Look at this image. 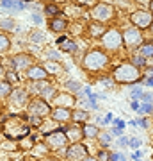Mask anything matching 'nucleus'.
<instances>
[{
  "label": "nucleus",
  "mask_w": 153,
  "mask_h": 161,
  "mask_svg": "<svg viewBox=\"0 0 153 161\" xmlns=\"http://www.w3.org/2000/svg\"><path fill=\"white\" fill-rule=\"evenodd\" d=\"M112 77H114V80H118V82L132 84V82L141 80V72H139V68H135L134 64H121L119 68L114 70Z\"/></svg>",
  "instance_id": "nucleus-1"
},
{
  "label": "nucleus",
  "mask_w": 153,
  "mask_h": 161,
  "mask_svg": "<svg viewBox=\"0 0 153 161\" xmlns=\"http://www.w3.org/2000/svg\"><path fill=\"white\" fill-rule=\"evenodd\" d=\"M107 63H109L107 54H103L102 50H91L85 54V58H84V66L87 70H91V72L102 70Z\"/></svg>",
  "instance_id": "nucleus-2"
},
{
  "label": "nucleus",
  "mask_w": 153,
  "mask_h": 161,
  "mask_svg": "<svg viewBox=\"0 0 153 161\" xmlns=\"http://www.w3.org/2000/svg\"><path fill=\"white\" fill-rule=\"evenodd\" d=\"M45 142H46V145H48V149H52V150H59V149H63V147L68 145V138H66V134H64L63 131L48 132Z\"/></svg>",
  "instance_id": "nucleus-3"
},
{
  "label": "nucleus",
  "mask_w": 153,
  "mask_h": 161,
  "mask_svg": "<svg viewBox=\"0 0 153 161\" xmlns=\"http://www.w3.org/2000/svg\"><path fill=\"white\" fill-rule=\"evenodd\" d=\"M132 23L135 27H141V29H148L153 25V13L151 11H135L130 16Z\"/></svg>",
  "instance_id": "nucleus-4"
},
{
  "label": "nucleus",
  "mask_w": 153,
  "mask_h": 161,
  "mask_svg": "<svg viewBox=\"0 0 153 161\" xmlns=\"http://www.w3.org/2000/svg\"><path fill=\"white\" fill-rule=\"evenodd\" d=\"M91 14H93V18H94V22L103 23L105 20L112 18L114 9H112V6H109V4H98V6L91 11Z\"/></svg>",
  "instance_id": "nucleus-5"
},
{
  "label": "nucleus",
  "mask_w": 153,
  "mask_h": 161,
  "mask_svg": "<svg viewBox=\"0 0 153 161\" xmlns=\"http://www.w3.org/2000/svg\"><path fill=\"white\" fill-rule=\"evenodd\" d=\"M28 111L32 116H39V118H45V116L50 115V106L45 102V100H32L28 104Z\"/></svg>",
  "instance_id": "nucleus-6"
},
{
  "label": "nucleus",
  "mask_w": 153,
  "mask_h": 161,
  "mask_svg": "<svg viewBox=\"0 0 153 161\" xmlns=\"http://www.w3.org/2000/svg\"><path fill=\"white\" fill-rule=\"evenodd\" d=\"M102 40L107 48H118L123 45V34H119V31H107Z\"/></svg>",
  "instance_id": "nucleus-7"
},
{
  "label": "nucleus",
  "mask_w": 153,
  "mask_h": 161,
  "mask_svg": "<svg viewBox=\"0 0 153 161\" xmlns=\"http://www.w3.org/2000/svg\"><path fill=\"white\" fill-rule=\"evenodd\" d=\"M142 41V36H141V31H137L135 27H130L123 32V43L125 45H139Z\"/></svg>",
  "instance_id": "nucleus-8"
},
{
  "label": "nucleus",
  "mask_w": 153,
  "mask_h": 161,
  "mask_svg": "<svg viewBox=\"0 0 153 161\" xmlns=\"http://www.w3.org/2000/svg\"><path fill=\"white\" fill-rule=\"evenodd\" d=\"M85 154H87V149H85L84 145H80V143L69 145V147H68V152H66L68 159H82V161L87 158Z\"/></svg>",
  "instance_id": "nucleus-9"
},
{
  "label": "nucleus",
  "mask_w": 153,
  "mask_h": 161,
  "mask_svg": "<svg viewBox=\"0 0 153 161\" xmlns=\"http://www.w3.org/2000/svg\"><path fill=\"white\" fill-rule=\"evenodd\" d=\"M32 63L34 61H32V58L28 54H18V56L13 58V64H14L16 70H28L30 66H34Z\"/></svg>",
  "instance_id": "nucleus-10"
},
{
  "label": "nucleus",
  "mask_w": 153,
  "mask_h": 161,
  "mask_svg": "<svg viewBox=\"0 0 153 161\" xmlns=\"http://www.w3.org/2000/svg\"><path fill=\"white\" fill-rule=\"evenodd\" d=\"M27 77L30 80H39V82H43V80H46V77H48V74H46V70L43 68V66H39V64H34V66H30V68L27 70Z\"/></svg>",
  "instance_id": "nucleus-11"
},
{
  "label": "nucleus",
  "mask_w": 153,
  "mask_h": 161,
  "mask_svg": "<svg viewBox=\"0 0 153 161\" xmlns=\"http://www.w3.org/2000/svg\"><path fill=\"white\" fill-rule=\"evenodd\" d=\"M71 111L69 109H64V108H55V109L52 111V118L54 122H68L71 118Z\"/></svg>",
  "instance_id": "nucleus-12"
},
{
  "label": "nucleus",
  "mask_w": 153,
  "mask_h": 161,
  "mask_svg": "<svg viewBox=\"0 0 153 161\" xmlns=\"http://www.w3.org/2000/svg\"><path fill=\"white\" fill-rule=\"evenodd\" d=\"M54 102L57 104V108H64V109H68L69 106H73L75 98H73V95H69V93H63V95H57Z\"/></svg>",
  "instance_id": "nucleus-13"
},
{
  "label": "nucleus",
  "mask_w": 153,
  "mask_h": 161,
  "mask_svg": "<svg viewBox=\"0 0 153 161\" xmlns=\"http://www.w3.org/2000/svg\"><path fill=\"white\" fill-rule=\"evenodd\" d=\"M9 97H11V102L14 106H23V104L27 102V93L23 92V90H13V93Z\"/></svg>",
  "instance_id": "nucleus-14"
},
{
  "label": "nucleus",
  "mask_w": 153,
  "mask_h": 161,
  "mask_svg": "<svg viewBox=\"0 0 153 161\" xmlns=\"http://www.w3.org/2000/svg\"><path fill=\"white\" fill-rule=\"evenodd\" d=\"M89 34L93 36V38H103V34H105V25L100 23V22H91Z\"/></svg>",
  "instance_id": "nucleus-15"
},
{
  "label": "nucleus",
  "mask_w": 153,
  "mask_h": 161,
  "mask_svg": "<svg viewBox=\"0 0 153 161\" xmlns=\"http://www.w3.org/2000/svg\"><path fill=\"white\" fill-rule=\"evenodd\" d=\"M64 134H66V138L68 140H71V142H75V143H77V140H80V138H84V131H82V129H80V127H69V129H66V132H64Z\"/></svg>",
  "instance_id": "nucleus-16"
},
{
  "label": "nucleus",
  "mask_w": 153,
  "mask_h": 161,
  "mask_svg": "<svg viewBox=\"0 0 153 161\" xmlns=\"http://www.w3.org/2000/svg\"><path fill=\"white\" fill-rule=\"evenodd\" d=\"M66 20L64 18H52L50 20V29L54 31V32H63L64 29H66Z\"/></svg>",
  "instance_id": "nucleus-17"
},
{
  "label": "nucleus",
  "mask_w": 153,
  "mask_h": 161,
  "mask_svg": "<svg viewBox=\"0 0 153 161\" xmlns=\"http://www.w3.org/2000/svg\"><path fill=\"white\" fill-rule=\"evenodd\" d=\"M57 43H59V48L63 52H75L77 50V45H75L71 40H68V38H61Z\"/></svg>",
  "instance_id": "nucleus-18"
},
{
  "label": "nucleus",
  "mask_w": 153,
  "mask_h": 161,
  "mask_svg": "<svg viewBox=\"0 0 153 161\" xmlns=\"http://www.w3.org/2000/svg\"><path fill=\"white\" fill-rule=\"evenodd\" d=\"M82 131H84L85 138H98V134H100V131H98L96 125H84Z\"/></svg>",
  "instance_id": "nucleus-19"
},
{
  "label": "nucleus",
  "mask_w": 153,
  "mask_h": 161,
  "mask_svg": "<svg viewBox=\"0 0 153 161\" xmlns=\"http://www.w3.org/2000/svg\"><path fill=\"white\" fill-rule=\"evenodd\" d=\"M141 56L142 58H153V43L151 41H148V43H144V45H141Z\"/></svg>",
  "instance_id": "nucleus-20"
},
{
  "label": "nucleus",
  "mask_w": 153,
  "mask_h": 161,
  "mask_svg": "<svg viewBox=\"0 0 153 161\" xmlns=\"http://www.w3.org/2000/svg\"><path fill=\"white\" fill-rule=\"evenodd\" d=\"M43 68L46 70V74H48V72H52V74H59V72H61V64L59 63H54V61H46V64L45 66H43Z\"/></svg>",
  "instance_id": "nucleus-21"
},
{
  "label": "nucleus",
  "mask_w": 153,
  "mask_h": 161,
  "mask_svg": "<svg viewBox=\"0 0 153 161\" xmlns=\"http://www.w3.org/2000/svg\"><path fill=\"white\" fill-rule=\"evenodd\" d=\"M71 118H75V122H79V124H84V122L89 118V113H87V111L79 109V111H75V113H73V116H71Z\"/></svg>",
  "instance_id": "nucleus-22"
},
{
  "label": "nucleus",
  "mask_w": 153,
  "mask_h": 161,
  "mask_svg": "<svg viewBox=\"0 0 153 161\" xmlns=\"http://www.w3.org/2000/svg\"><path fill=\"white\" fill-rule=\"evenodd\" d=\"M11 93H13L11 84L6 82V80H0V97H9Z\"/></svg>",
  "instance_id": "nucleus-23"
},
{
  "label": "nucleus",
  "mask_w": 153,
  "mask_h": 161,
  "mask_svg": "<svg viewBox=\"0 0 153 161\" xmlns=\"http://www.w3.org/2000/svg\"><path fill=\"white\" fill-rule=\"evenodd\" d=\"M11 48V41H9V38H7L6 34H0V54L2 52H7Z\"/></svg>",
  "instance_id": "nucleus-24"
},
{
  "label": "nucleus",
  "mask_w": 153,
  "mask_h": 161,
  "mask_svg": "<svg viewBox=\"0 0 153 161\" xmlns=\"http://www.w3.org/2000/svg\"><path fill=\"white\" fill-rule=\"evenodd\" d=\"M46 58H48V61H54V63H59L61 61V54L55 50H46Z\"/></svg>",
  "instance_id": "nucleus-25"
},
{
  "label": "nucleus",
  "mask_w": 153,
  "mask_h": 161,
  "mask_svg": "<svg viewBox=\"0 0 153 161\" xmlns=\"http://www.w3.org/2000/svg\"><path fill=\"white\" fill-rule=\"evenodd\" d=\"M32 145H34V138H30V136L25 138V140H20V147H22L23 150H28Z\"/></svg>",
  "instance_id": "nucleus-26"
},
{
  "label": "nucleus",
  "mask_w": 153,
  "mask_h": 161,
  "mask_svg": "<svg viewBox=\"0 0 153 161\" xmlns=\"http://www.w3.org/2000/svg\"><path fill=\"white\" fill-rule=\"evenodd\" d=\"M45 13H46V16H57V14H59V7L50 4V6L45 7Z\"/></svg>",
  "instance_id": "nucleus-27"
},
{
  "label": "nucleus",
  "mask_w": 153,
  "mask_h": 161,
  "mask_svg": "<svg viewBox=\"0 0 153 161\" xmlns=\"http://www.w3.org/2000/svg\"><path fill=\"white\" fill-rule=\"evenodd\" d=\"M98 140H100V143L105 145V147H107V145L110 143V142H112L110 134H107V132H100V134H98Z\"/></svg>",
  "instance_id": "nucleus-28"
},
{
  "label": "nucleus",
  "mask_w": 153,
  "mask_h": 161,
  "mask_svg": "<svg viewBox=\"0 0 153 161\" xmlns=\"http://www.w3.org/2000/svg\"><path fill=\"white\" fill-rule=\"evenodd\" d=\"M2 7H6V9H22L23 4L22 2H2Z\"/></svg>",
  "instance_id": "nucleus-29"
},
{
  "label": "nucleus",
  "mask_w": 153,
  "mask_h": 161,
  "mask_svg": "<svg viewBox=\"0 0 153 161\" xmlns=\"http://www.w3.org/2000/svg\"><path fill=\"white\" fill-rule=\"evenodd\" d=\"M30 40L34 41V43H43V41H45V34H43V32H38V31H34V32L30 34Z\"/></svg>",
  "instance_id": "nucleus-30"
},
{
  "label": "nucleus",
  "mask_w": 153,
  "mask_h": 161,
  "mask_svg": "<svg viewBox=\"0 0 153 161\" xmlns=\"http://www.w3.org/2000/svg\"><path fill=\"white\" fill-rule=\"evenodd\" d=\"M28 122H30V125H34V127H41L43 125V118H39V116H28Z\"/></svg>",
  "instance_id": "nucleus-31"
},
{
  "label": "nucleus",
  "mask_w": 153,
  "mask_h": 161,
  "mask_svg": "<svg viewBox=\"0 0 153 161\" xmlns=\"http://www.w3.org/2000/svg\"><path fill=\"white\" fill-rule=\"evenodd\" d=\"M109 159L110 161H126L125 154H121V152H112V154L109 156Z\"/></svg>",
  "instance_id": "nucleus-32"
},
{
  "label": "nucleus",
  "mask_w": 153,
  "mask_h": 161,
  "mask_svg": "<svg viewBox=\"0 0 153 161\" xmlns=\"http://www.w3.org/2000/svg\"><path fill=\"white\" fill-rule=\"evenodd\" d=\"M64 86L68 88V90H71V92H79L80 90V82H75V80H68Z\"/></svg>",
  "instance_id": "nucleus-33"
},
{
  "label": "nucleus",
  "mask_w": 153,
  "mask_h": 161,
  "mask_svg": "<svg viewBox=\"0 0 153 161\" xmlns=\"http://www.w3.org/2000/svg\"><path fill=\"white\" fill-rule=\"evenodd\" d=\"M18 80V75L16 72H7L6 74V82H9V84H13V82H16Z\"/></svg>",
  "instance_id": "nucleus-34"
},
{
  "label": "nucleus",
  "mask_w": 153,
  "mask_h": 161,
  "mask_svg": "<svg viewBox=\"0 0 153 161\" xmlns=\"http://www.w3.org/2000/svg\"><path fill=\"white\" fill-rule=\"evenodd\" d=\"M0 25H2L4 29L13 31V29H14V20H2V22H0Z\"/></svg>",
  "instance_id": "nucleus-35"
},
{
  "label": "nucleus",
  "mask_w": 153,
  "mask_h": 161,
  "mask_svg": "<svg viewBox=\"0 0 153 161\" xmlns=\"http://www.w3.org/2000/svg\"><path fill=\"white\" fill-rule=\"evenodd\" d=\"M0 147H2L4 150H16V149H18L16 145H14V143H11V142H4V143L0 145Z\"/></svg>",
  "instance_id": "nucleus-36"
},
{
  "label": "nucleus",
  "mask_w": 153,
  "mask_h": 161,
  "mask_svg": "<svg viewBox=\"0 0 153 161\" xmlns=\"http://www.w3.org/2000/svg\"><path fill=\"white\" fill-rule=\"evenodd\" d=\"M142 64H144V58H142V56L134 58V66H135V68H139V66H142Z\"/></svg>",
  "instance_id": "nucleus-37"
},
{
  "label": "nucleus",
  "mask_w": 153,
  "mask_h": 161,
  "mask_svg": "<svg viewBox=\"0 0 153 161\" xmlns=\"http://www.w3.org/2000/svg\"><path fill=\"white\" fill-rule=\"evenodd\" d=\"M128 145H130L132 149H139V145H141V142H139L137 138H130V140H128Z\"/></svg>",
  "instance_id": "nucleus-38"
},
{
  "label": "nucleus",
  "mask_w": 153,
  "mask_h": 161,
  "mask_svg": "<svg viewBox=\"0 0 153 161\" xmlns=\"http://www.w3.org/2000/svg\"><path fill=\"white\" fill-rule=\"evenodd\" d=\"M109 156H110V154H105V152H102V154L98 156V159H102V161H107V159H109Z\"/></svg>",
  "instance_id": "nucleus-39"
},
{
  "label": "nucleus",
  "mask_w": 153,
  "mask_h": 161,
  "mask_svg": "<svg viewBox=\"0 0 153 161\" xmlns=\"http://www.w3.org/2000/svg\"><path fill=\"white\" fill-rule=\"evenodd\" d=\"M148 77H151L153 80V66H148Z\"/></svg>",
  "instance_id": "nucleus-40"
},
{
  "label": "nucleus",
  "mask_w": 153,
  "mask_h": 161,
  "mask_svg": "<svg viewBox=\"0 0 153 161\" xmlns=\"http://www.w3.org/2000/svg\"><path fill=\"white\" fill-rule=\"evenodd\" d=\"M132 108H134V109H139V102H137V100H134V102H132Z\"/></svg>",
  "instance_id": "nucleus-41"
},
{
  "label": "nucleus",
  "mask_w": 153,
  "mask_h": 161,
  "mask_svg": "<svg viewBox=\"0 0 153 161\" xmlns=\"http://www.w3.org/2000/svg\"><path fill=\"white\" fill-rule=\"evenodd\" d=\"M84 161H98V159H96V158H93V156H87Z\"/></svg>",
  "instance_id": "nucleus-42"
},
{
  "label": "nucleus",
  "mask_w": 153,
  "mask_h": 161,
  "mask_svg": "<svg viewBox=\"0 0 153 161\" xmlns=\"http://www.w3.org/2000/svg\"><path fill=\"white\" fill-rule=\"evenodd\" d=\"M119 143H121V145H126V143H128V140H126V138H121V140H119Z\"/></svg>",
  "instance_id": "nucleus-43"
},
{
  "label": "nucleus",
  "mask_w": 153,
  "mask_h": 161,
  "mask_svg": "<svg viewBox=\"0 0 153 161\" xmlns=\"http://www.w3.org/2000/svg\"><path fill=\"white\" fill-rule=\"evenodd\" d=\"M4 74V68H2V64H0V75Z\"/></svg>",
  "instance_id": "nucleus-44"
},
{
  "label": "nucleus",
  "mask_w": 153,
  "mask_h": 161,
  "mask_svg": "<svg viewBox=\"0 0 153 161\" xmlns=\"http://www.w3.org/2000/svg\"><path fill=\"white\" fill-rule=\"evenodd\" d=\"M151 13H153V2H151Z\"/></svg>",
  "instance_id": "nucleus-45"
},
{
  "label": "nucleus",
  "mask_w": 153,
  "mask_h": 161,
  "mask_svg": "<svg viewBox=\"0 0 153 161\" xmlns=\"http://www.w3.org/2000/svg\"><path fill=\"white\" fill-rule=\"evenodd\" d=\"M151 29H153V25H151Z\"/></svg>",
  "instance_id": "nucleus-46"
}]
</instances>
